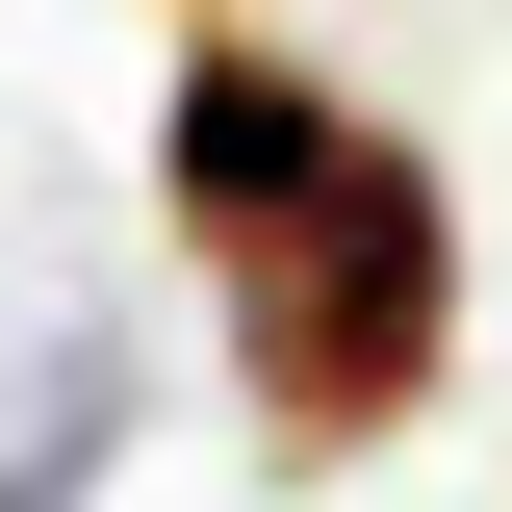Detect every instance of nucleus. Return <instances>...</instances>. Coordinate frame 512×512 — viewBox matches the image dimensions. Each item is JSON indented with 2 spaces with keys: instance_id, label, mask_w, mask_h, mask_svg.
Here are the masks:
<instances>
[{
  "instance_id": "1",
  "label": "nucleus",
  "mask_w": 512,
  "mask_h": 512,
  "mask_svg": "<svg viewBox=\"0 0 512 512\" xmlns=\"http://www.w3.org/2000/svg\"><path fill=\"white\" fill-rule=\"evenodd\" d=\"M461 180L410 154V128H333L308 154V205H256L231 256H205V333H231V410H256V461H384V436H436V384H461Z\"/></svg>"
},
{
  "instance_id": "2",
  "label": "nucleus",
  "mask_w": 512,
  "mask_h": 512,
  "mask_svg": "<svg viewBox=\"0 0 512 512\" xmlns=\"http://www.w3.org/2000/svg\"><path fill=\"white\" fill-rule=\"evenodd\" d=\"M333 128H359V103H333L256 0H205V26H180V77H154V231H180V256H231L256 205H308V154H333Z\"/></svg>"
},
{
  "instance_id": "3",
  "label": "nucleus",
  "mask_w": 512,
  "mask_h": 512,
  "mask_svg": "<svg viewBox=\"0 0 512 512\" xmlns=\"http://www.w3.org/2000/svg\"><path fill=\"white\" fill-rule=\"evenodd\" d=\"M103 461H128V308L0 256V512H103Z\"/></svg>"
},
{
  "instance_id": "4",
  "label": "nucleus",
  "mask_w": 512,
  "mask_h": 512,
  "mask_svg": "<svg viewBox=\"0 0 512 512\" xmlns=\"http://www.w3.org/2000/svg\"><path fill=\"white\" fill-rule=\"evenodd\" d=\"M180 26H205V0H180Z\"/></svg>"
}]
</instances>
